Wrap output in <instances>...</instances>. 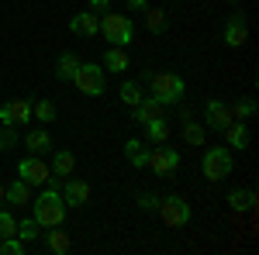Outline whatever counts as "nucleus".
Returning a JSON list of instances; mask_svg holds the SVG:
<instances>
[{
    "label": "nucleus",
    "instance_id": "f257e3e1",
    "mask_svg": "<svg viewBox=\"0 0 259 255\" xmlns=\"http://www.w3.org/2000/svg\"><path fill=\"white\" fill-rule=\"evenodd\" d=\"M66 211H69V207H66V200H62L59 186H52V183L31 200V217L41 224V231H45V228H59L62 221H66Z\"/></svg>",
    "mask_w": 259,
    "mask_h": 255
},
{
    "label": "nucleus",
    "instance_id": "f03ea898",
    "mask_svg": "<svg viewBox=\"0 0 259 255\" xmlns=\"http://www.w3.org/2000/svg\"><path fill=\"white\" fill-rule=\"evenodd\" d=\"M149 86H152V93H149V97H156L162 107L180 104L183 93H187L183 76H180V73H169V69H166V73H152V76H149Z\"/></svg>",
    "mask_w": 259,
    "mask_h": 255
},
{
    "label": "nucleus",
    "instance_id": "7ed1b4c3",
    "mask_svg": "<svg viewBox=\"0 0 259 255\" xmlns=\"http://www.w3.org/2000/svg\"><path fill=\"white\" fill-rule=\"evenodd\" d=\"M100 31H104V38L111 41V45H118V48L132 45V38H135L132 18H128V14H118V11H107V14L100 18Z\"/></svg>",
    "mask_w": 259,
    "mask_h": 255
},
{
    "label": "nucleus",
    "instance_id": "20e7f679",
    "mask_svg": "<svg viewBox=\"0 0 259 255\" xmlns=\"http://www.w3.org/2000/svg\"><path fill=\"white\" fill-rule=\"evenodd\" d=\"M232 148H218V145H211L204 159H200V173L207 183H221L225 176H232Z\"/></svg>",
    "mask_w": 259,
    "mask_h": 255
},
{
    "label": "nucleus",
    "instance_id": "39448f33",
    "mask_svg": "<svg viewBox=\"0 0 259 255\" xmlns=\"http://www.w3.org/2000/svg\"><path fill=\"white\" fill-rule=\"evenodd\" d=\"M73 83H76V90H80L83 97H100L107 90V73L100 69L97 62H80Z\"/></svg>",
    "mask_w": 259,
    "mask_h": 255
},
{
    "label": "nucleus",
    "instance_id": "423d86ee",
    "mask_svg": "<svg viewBox=\"0 0 259 255\" xmlns=\"http://www.w3.org/2000/svg\"><path fill=\"white\" fill-rule=\"evenodd\" d=\"M159 221L166 228H183V224H190V203L183 200V196L169 193V196H159Z\"/></svg>",
    "mask_w": 259,
    "mask_h": 255
},
{
    "label": "nucleus",
    "instance_id": "0eeeda50",
    "mask_svg": "<svg viewBox=\"0 0 259 255\" xmlns=\"http://www.w3.org/2000/svg\"><path fill=\"white\" fill-rule=\"evenodd\" d=\"M18 176L31 186H49L52 183V166H45L38 156H24L18 162Z\"/></svg>",
    "mask_w": 259,
    "mask_h": 255
},
{
    "label": "nucleus",
    "instance_id": "6e6552de",
    "mask_svg": "<svg viewBox=\"0 0 259 255\" xmlns=\"http://www.w3.org/2000/svg\"><path fill=\"white\" fill-rule=\"evenodd\" d=\"M156 176H169V173H177L180 166V152L177 148H166V145H156V148H149V162H145Z\"/></svg>",
    "mask_w": 259,
    "mask_h": 255
},
{
    "label": "nucleus",
    "instance_id": "1a4fd4ad",
    "mask_svg": "<svg viewBox=\"0 0 259 255\" xmlns=\"http://www.w3.org/2000/svg\"><path fill=\"white\" fill-rule=\"evenodd\" d=\"M59 193L62 200H66V207H83L87 200H90V183L87 179H76L73 173L59 183Z\"/></svg>",
    "mask_w": 259,
    "mask_h": 255
},
{
    "label": "nucleus",
    "instance_id": "9d476101",
    "mask_svg": "<svg viewBox=\"0 0 259 255\" xmlns=\"http://www.w3.org/2000/svg\"><path fill=\"white\" fill-rule=\"evenodd\" d=\"M232 124V111H228V104L225 100H207V107H204V128H211V131H225Z\"/></svg>",
    "mask_w": 259,
    "mask_h": 255
},
{
    "label": "nucleus",
    "instance_id": "9b49d317",
    "mask_svg": "<svg viewBox=\"0 0 259 255\" xmlns=\"http://www.w3.org/2000/svg\"><path fill=\"white\" fill-rule=\"evenodd\" d=\"M69 31H76V35H87V38L100 35V14H94V11H80L76 18L69 21Z\"/></svg>",
    "mask_w": 259,
    "mask_h": 255
},
{
    "label": "nucleus",
    "instance_id": "f8f14e48",
    "mask_svg": "<svg viewBox=\"0 0 259 255\" xmlns=\"http://www.w3.org/2000/svg\"><path fill=\"white\" fill-rule=\"evenodd\" d=\"M159 118H166V107L156 97H142L139 107H135V121L139 124H149V121H159Z\"/></svg>",
    "mask_w": 259,
    "mask_h": 255
},
{
    "label": "nucleus",
    "instance_id": "ddd939ff",
    "mask_svg": "<svg viewBox=\"0 0 259 255\" xmlns=\"http://www.w3.org/2000/svg\"><path fill=\"white\" fill-rule=\"evenodd\" d=\"M73 169H76V156H73V152H66V148H59V152L52 156V179L62 183Z\"/></svg>",
    "mask_w": 259,
    "mask_h": 255
},
{
    "label": "nucleus",
    "instance_id": "4468645a",
    "mask_svg": "<svg viewBox=\"0 0 259 255\" xmlns=\"http://www.w3.org/2000/svg\"><path fill=\"white\" fill-rule=\"evenodd\" d=\"M45 252H52V255H62V252H69L73 248V241H69V235L66 231H56V228H45Z\"/></svg>",
    "mask_w": 259,
    "mask_h": 255
},
{
    "label": "nucleus",
    "instance_id": "2eb2a0df",
    "mask_svg": "<svg viewBox=\"0 0 259 255\" xmlns=\"http://www.w3.org/2000/svg\"><path fill=\"white\" fill-rule=\"evenodd\" d=\"M24 148H28L31 156H41V152H49V148H52V138H49L45 128H35V131H28V135H24Z\"/></svg>",
    "mask_w": 259,
    "mask_h": 255
},
{
    "label": "nucleus",
    "instance_id": "dca6fc26",
    "mask_svg": "<svg viewBox=\"0 0 259 255\" xmlns=\"http://www.w3.org/2000/svg\"><path fill=\"white\" fill-rule=\"evenodd\" d=\"M124 159H128L135 169H145V162H149V148H145V141L128 138V141H124Z\"/></svg>",
    "mask_w": 259,
    "mask_h": 255
},
{
    "label": "nucleus",
    "instance_id": "f3484780",
    "mask_svg": "<svg viewBox=\"0 0 259 255\" xmlns=\"http://www.w3.org/2000/svg\"><path fill=\"white\" fill-rule=\"evenodd\" d=\"M225 138H228V148H249V128H245V121H232L228 128H225Z\"/></svg>",
    "mask_w": 259,
    "mask_h": 255
},
{
    "label": "nucleus",
    "instance_id": "a211bd4d",
    "mask_svg": "<svg viewBox=\"0 0 259 255\" xmlns=\"http://www.w3.org/2000/svg\"><path fill=\"white\" fill-rule=\"evenodd\" d=\"M4 200L7 203H18V207H24V203H31V183H24V179H14L11 186H7V193H4Z\"/></svg>",
    "mask_w": 259,
    "mask_h": 255
},
{
    "label": "nucleus",
    "instance_id": "6ab92c4d",
    "mask_svg": "<svg viewBox=\"0 0 259 255\" xmlns=\"http://www.w3.org/2000/svg\"><path fill=\"white\" fill-rule=\"evenodd\" d=\"M132 62H128V52L124 48H118V45H111L107 52H104V69L107 73H124Z\"/></svg>",
    "mask_w": 259,
    "mask_h": 255
},
{
    "label": "nucleus",
    "instance_id": "aec40b11",
    "mask_svg": "<svg viewBox=\"0 0 259 255\" xmlns=\"http://www.w3.org/2000/svg\"><path fill=\"white\" fill-rule=\"evenodd\" d=\"M76 66H80V56L62 52L59 59H56V76H59L62 83H73V76H76Z\"/></svg>",
    "mask_w": 259,
    "mask_h": 255
},
{
    "label": "nucleus",
    "instance_id": "412c9836",
    "mask_svg": "<svg viewBox=\"0 0 259 255\" xmlns=\"http://www.w3.org/2000/svg\"><path fill=\"white\" fill-rule=\"evenodd\" d=\"M252 203H256V193H252V190H228V207H232L235 214L252 211Z\"/></svg>",
    "mask_w": 259,
    "mask_h": 255
},
{
    "label": "nucleus",
    "instance_id": "4be33fe9",
    "mask_svg": "<svg viewBox=\"0 0 259 255\" xmlns=\"http://www.w3.org/2000/svg\"><path fill=\"white\" fill-rule=\"evenodd\" d=\"M183 141H187V145H194V148H200V145H204V141H207V128H204V124H200V121H183Z\"/></svg>",
    "mask_w": 259,
    "mask_h": 255
},
{
    "label": "nucleus",
    "instance_id": "5701e85b",
    "mask_svg": "<svg viewBox=\"0 0 259 255\" xmlns=\"http://www.w3.org/2000/svg\"><path fill=\"white\" fill-rule=\"evenodd\" d=\"M228 111H232V121H252V118H256V111H259V104L252 97H242V100H235Z\"/></svg>",
    "mask_w": 259,
    "mask_h": 255
},
{
    "label": "nucleus",
    "instance_id": "b1692460",
    "mask_svg": "<svg viewBox=\"0 0 259 255\" xmlns=\"http://www.w3.org/2000/svg\"><path fill=\"white\" fill-rule=\"evenodd\" d=\"M118 97H121V104H124V107H132V111H135V107H139V100L145 97V93H142V86H139V83L124 79V83L118 86Z\"/></svg>",
    "mask_w": 259,
    "mask_h": 255
},
{
    "label": "nucleus",
    "instance_id": "393cba45",
    "mask_svg": "<svg viewBox=\"0 0 259 255\" xmlns=\"http://www.w3.org/2000/svg\"><path fill=\"white\" fill-rule=\"evenodd\" d=\"M145 135H149L152 145H166V141H169V124H166V118L149 121V124H145Z\"/></svg>",
    "mask_w": 259,
    "mask_h": 255
},
{
    "label": "nucleus",
    "instance_id": "a878e982",
    "mask_svg": "<svg viewBox=\"0 0 259 255\" xmlns=\"http://www.w3.org/2000/svg\"><path fill=\"white\" fill-rule=\"evenodd\" d=\"M142 14H145V28H149L152 35H162V31H166V11H159V7H145Z\"/></svg>",
    "mask_w": 259,
    "mask_h": 255
},
{
    "label": "nucleus",
    "instance_id": "bb28decb",
    "mask_svg": "<svg viewBox=\"0 0 259 255\" xmlns=\"http://www.w3.org/2000/svg\"><path fill=\"white\" fill-rule=\"evenodd\" d=\"M18 238H21V241H35V238H41V224L35 221V217L18 221Z\"/></svg>",
    "mask_w": 259,
    "mask_h": 255
},
{
    "label": "nucleus",
    "instance_id": "cd10ccee",
    "mask_svg": "<svg viewBox=\"0 0 259 255\" xmlns=\"http://www.w3.org/2000/svg\"><path fill=\"white\" fill-rule=\"evenodd\" d=\"M221 41H225L228 48H239V45H245V28H239V24H225Z\"/></svg>",
    "mask_w": 259,
    "mask_h": 255
},
{
    "label": "nucleus",
    "instance_id": "c85d7f7f",
    "mask_svg": "<svg viewBox=\"0 0 259 255\" xmlns=\"http://www.w3.org/2000/svg\"><path fill=\"white\" fill-rule=\"evenodd\" d=\"M31 121H56V104L52 100H38V104H31Z\"/></svg>",
    "mask_w": 259,
    "mask_h": 255
},
{
    "label": "nucleus",
    "instance_id": "c756f323",
    "mask_svg": "<svg viewBox=\"0 0 259 255\" xmlns=\"http://www.w3.org/2000/svg\"><path fill=\"white\" fill-rule=\"evenodd\" d=\"M7 107H11V118H14V124L31 121V104H28V100H14V104H7Z\"/></svg>",
    "mask_w": 259,
    "mask_h": 255
},
{
    "label": "nucleus",
    "instance_id": "7c9ffc66",
    "mask_svg": "<svg viewBox=\"0 0 259 255\" xmlns=\"http://www.w3.org/2000/svg\"><path fill=\"white\" fill-rule=\"evenodd\" d=\"M11 235H18V217L0 211V238H11Z\"/></svg>",
    "mask_w": 259,
    "mask_h": 255
},
{
    "label": "nucleus",
    "instance_id": "2f4dec72",
    "mask_svg": "<svg viewBox=\"0 0 259 255\" xmlns=\"http://www.w3.org/2000/svg\"><path fill=\"white\" fill-rule=\"evenodd\" d=\"M0 252H4V255H21V252H24V241H21L18 235L0 238Z\"/></svg>",
    "mask_w": 259,
    "mask_h": 255
},
{
    "label": "nucleus",
    "instance_id": "473e14b6",
    "mask_svg": "<svg viewBox=\"0 0 259 255\" xmlns=\"http://www.w3.org/2000/svg\"><path fill=\"white\" fill-rule=\"evenodd\" d=\"M11 148H18V135H14V128H4L0 131V152H11Z\"/></svg>",
    "mask_w": 259,
    "mask_h": 255
},
{
    "label": "nucleus",
    "instance_id": "72a5a7b5",
    "mask_svg": "<svg viewBox=\"0 0 259 255\" xmlns=\"http://www.w3.org/2000/svg\"><path fill=\"white\" fill-rule=\"evenodd\" d=\"M156 207H159V196H152V193L139 196V211H156Z\"/></svg>",
    "mask_w": 259,
    "mask_h": 255
},
{
    "label": "nucleus",
    "instance_id": "f704fd0d",
    "mask_svg": "<svg viewBox=\"0 0 259 255\" xmlns=\"http://www.w3.org/2000/svg\"><path fill=\"white\" fill-rule=\"evenodd\" d=\"M0 124H4V128H14V118H11V107H7V104L0 107Z\"/></svg>",
    "mask_w": 259,
    "mask_h": 255
},
{
    "label": "nucleus",
    "instance_id": "c9c22d12",
    "mask_svg": "<svg viewBox=\"0 0 259 255\" xmlns=\"http://www.w3.org/2000/svg\"><path fill=\"white\" fill-rule=\"evenodd\" d=\"M228 24H239V28H245V14H242V11H232V14H228Z\"/></svg>",
    "mask_w": 259,
    "mask_h": 255
},
{
    "label": "nucleus",
    "instance_id": "e433bc0d",
    "mask_svg": "<svg viewBox=\"0 0 259 255\" xmlns=\"http://www.w3.org/2000/svg\"><path fill=\"white\" fill-rule=\"evenodd\" d=\"M107 7H111V0H90V11H94V14L107 11Z\"/></svg>",
    "mask_w": 259,
    "mask_h": 255
},
{
    "label": "nucleus",
    "instance_id": "4c0bfd02",
    "mask_svg": "<svg viewBox=\"0 0 259 255\" xmlns=\"http://www.w3.org/2000/svg\"><path fill=\"white\" fill-rule=\"evenodd\" d=\"M128 7H132V11H145V7H149V0H128Z\"/></svg>",
    "mask_w": 259,
    "mask_h": 255
},
{
    "label": "nucleus",
    "instance_id": "58836bf2",
    "mask_svg": "<svg viewBox=\"0 0 259 255\" xmlns=\"http://www.w3.org/2000/svg\"><path fill=\"white\" fill-rule=\"evenodd\" d=\"M4 193H7V186H0V203H4Z\"/></svg>",
    "mask_w": 259,
    "mask_h": 255
},
{
    "label": "nucleus",
    "instance_id": "ea45409f",
    "mask_svg": "<svg viewBox=\"0 0 259 255\" xmlns=\"http://www.w3.org/2000/svg\"><path fill=\"white\" fill-rule=\"evenodd\" d=\"M228 4H242V0H228Z\"/></svg>",
    "mask_w": 259,
    "mask_h": 255
}]
</instances>
